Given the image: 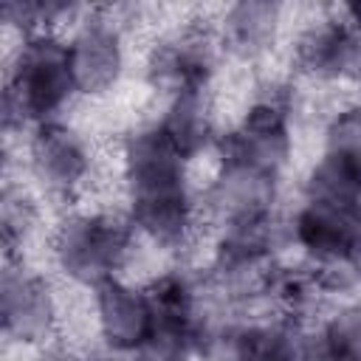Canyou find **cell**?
I'll return each mask as SVG.
<instances>
[{
	"label": "cell",
	"instance_id": "cell-2",
	"mask_svg": "<svg viewBox=\"0 0 361 361\" xmlns=\"http://www.w3.org/2000/svg\"><path fill=\"white\" fill-rule=\"evenodd\" d=\"M130 217H113L102 212H79L59 223L54 237V257L65 276L79 285H102L113 279L127 262L133 248Z\"/></svg>",
	"mask_w": 361,
	"mask_h": 361
},
{
	"label": "cell",
	"instance_id": "cell-21",
	"mask_svg": "<svg viewBox=\"0 0 361 361\" xmlns=\"http://www.w3.org/2000/svg\"><path fill=\"white\" fill-rule=\"evenodd\" d=\"M358 361H361V355H358Z\"/></svg>",
	"mask_w": 361,
	"mask_h": 361
},
{
	"label": "cell",
	"instance_id": "cell-15",
	"mask_svg": "<svg viewBox=\"0 0 361 361\" xmlns=\"http://www.w3.org/2000/svg\"><path fill=\"white\" fill-rule=\"evenodd\" d=\"M305 195L316 203H327L344 212H361V166L324 152L307 175Z\"/></svg>",
	"mask_w": 361,
	"mask_h": 361
},
{
	"label": "cell",
	"instance_id": "cell-3",
	"mask_svg": "<svg viewBox=\"0 0 361 361\" xmlns=\"http://www.w3.org/2000/svg\"><path fill=\"white\" fill-rule=\"evenodd\" d=\"M220 164H248L262 172L279 175L290 155V124H288V104L279 93L257 99L240 124L214 141Z\"/></svg>",
	"mask_w": 361,
	"mask_h": 361
},
{
	"label": "cell",
	"instance_id": "cell-20",
	"mask_svg": "<svg viewBox=\"0 0 361 361\" xmlns=\"http://www.w3.org/2000/svg\"><path fill=\"white\" fill-rule=\"evenodd\" d=\"M344 14H347V23H353L355 28H361V0L347 3V6H344Z\"/></svg>",
	"mask_w": 361,
	"mask_h": 361
},
{
	"label": "cell",
	"instance_id": "cell-6",
	"mask_svg": "<svg viewBox=\"0 0 361 361\" xmlns=\"http://www.w3.org/2000/svg\"><path fill=\"white\" fill-rule=\"evenodd\" d=\"M71 54V73L76 93L99 96L107 93L124 68V48L121 34L110 20H87L73 39L68 42Z\"/></svg>",
	"mask_w": 361,
	"mask_h": 361
},
{
	"label": "cell",
	"instance_id": "cell-1",
	"mask_svg": "<svg viewBox=\"0 0 361 361\" xmlns=\"http://www.w3.org/2000/svg\"><path fill=\"white\" fill-rule=\"evenodd\" d=\"M76 93L71 73L68 42H62L54 31L31 34L20 42L11 73L3 90V127L11 133L25 124L56 121L54 116L71 102Z\"/></svg>",
	"mask_w": 361,
	"mask_h": 361
},
{
	"label": "cell",
	"instance_id": "cell-8",
	"mask_svg": "<svg viewBox=\"0 0 361 361\" xmlns=\"http://www.w3.org/2000/svg\"><path fill=\"white\" fill-rule=\"evenodd\" d=\"M274 197H276V175L234 161L220 164V172L214 175L206 192V203L212 214L223 220V226L251 217H268Z\"/></svg>",
	"mask_w": 361,
	"mask_h": 361
},
{
	"label": "cell",
	"instance_id": "cell-10",
	"mask_svg": "<svg viewBox=\"0 0 361 361\" xmlns=\"http://www.w3.org/2000/svg\"><path fill=\"white\" fill-rule=\"evenodd\" d=\"M361 212H344L327 203L305 200V206L293 217V240L305 248V254L319 265L347 262L353 251V240L358 231Z\"/></svg>",
	"mask_w": 361,
	"mask_h": 361
},
{
	"label": "cell",
	"instance_id": "cell-14",
	"mask_svg": "<svg viewBox=\"0 0 361 361\" xmlns=\"http://www.w3.org/2000/svg\"><path fill=\"white\" fill-rule=\"evenodd\" d=\"M279 25V6L265 0H243L226 11L223 39L240 56H259L271 48Z\"/></svg>",
	"mask_w": 361,
	"mask_h": 361
},
{
	"label": "cell",
	"instance_id": "cell-19",
	"mask_svg": "<svg viewBox=\"0 0 361 361\" xmlns=\"http://www.w3.org/2000/svg\"><path fill=\"white\" fill-rule=\"evenodd\" d=\"M347 265L353 268V274L361 279V220H358V231H355V240H353V251L347 257Z\"/></svg>",
	"mask_w": 361,
	"mask_h": 361
},
{
	"label": "cell",
	"instance_id": "cell-13",
	"mask_svg": "<svg viewBox=\"0 0 361 361\" xmlns=\"http://www.w3.org/2000/svg\"><path fill=\"white\" fill-rule=\"evenodd\" d=\"M158 127L169 138V144L180 152L183 161H192L212 141H217L206 90H178V93H172Z\"/></svg>",
	"mask_w": 361,
	"mask_h": 361
},
{
	"label": "cell",
	"instance_id": "cell-12",
	"mask_svg": "<svg viewBox=\"0 0 361 361\" xmlns=\"http://www.w3.org/2000/svg\"><path fill=\"white\" fill-rule=\"evenodd\" d=\"M296 59L319 79H361V28L322 23L299 39Z\"/></svg>",
	"mask_w": 361,
	"mask_h": 361
},
{
	"label": "cell",
	"instance_id": "cell-11",
	"mask_svg": "<svg viewBox=\"0 0 361 361\" xmlns=\"http://www.w3.org/2000/svg\"><path fill=\"white\" fill-rule=\"evenodd\" d=\"M214 71L212 39L200 31H186L175 39L161 42L149 56V79L155 87L178 90H206Z\"/></svg>",
	"mask_w": 361,
	"mask_h": 361
},
{
	"label": "cell",
	"instance_id": "cell-9",
	"mask_svg": "<svg viewBox=\"0 0 361 361\" xmlns=\"http://www.w3.org/2000/svg\"><path fill=\"white\" fill-rule=\"evenodd\" d=\"M130 197V223L135 231H141L147 240H152L161 248H178L195 223V203L186 186H169V189H149L135 192Z\"/></svg>",
	"mask_w": 361,
	"mask_h": 361
},
{
	"label": "cell",
	"instance_id": "cell-4",
	"mask_svg": "<svg viewBox=\"0 0 361 361\" xmlns=\"http://www.w3.org/2000/svg\"><path fill=\"white\" fill-rule=\"evenodd\" d=\"M0 316L8 338L34 344L51 336L56 324V302L42 276L8 265L0 279Z\"/></svg>",
	"mask_w": 361,
	"mask_h": 361
},
{
	"label": "cell",
	"instance_id": "cell-5",
	"mask_svg": "<svg viewBox=\"0 0 361 361\" xmlns=\"http://www.w3.org/2000/svg\"><path fill=\"white\" fill-rule=\"evenodd\" d=\"M28 161L34 178L54 195H71L90 172V155L85 141L59 121L34 127L28 144Z\"/></svg>",
	"mask_w": 361,
	"mask_h": 361
},
{
	"label": "cell",
	"instance_id": "cell-17",
	"mask_svg": "<svg viewBox=\"0 0 361 361\" xmlns=\"http://www.w3.org/2000/svg\"><path fill=\"white\" fill-rule=\"evenodd\" d=\"M324 152L361 166V104L338 110L324 127Z\"/></svg>",
	"mask_w": 361,
	"mask_h": 361
},
{
	"label": "cell",
	"instance_id": "cell-16",
	"mask_svg": "<svg viewBox=\"0 0 361 361\" xmlns=\"http://www.w3.org/2000/svg\"><path fill=\"white\" fill-rule=\"evenodd\" d=\"M307 338L288 322L243 327L240 361H305Z\"/></svg>",
	"mask_w": 361,
	"mask_h": 361
},
{
	"label": "cell",
	"instance_id": "cell-7",
	"mask_svg": "<svg viewBox=\"0 0 361 361\" xmlns=\"http://www.w3.org/2000/svg\"><path fill=\"white\" fill-rule=\"evenodd\" d=\"M96 290V322L104 344L113 353H135L152 324V302L147 290L113 276Z\"/></svg>",
	"mask_w": 361,
	"mask_h": 361
},
{
	"label": "cell",
	"instance_id": "cell-18",
	"mask_svg": "<svg viewBox=\"0 0 361 361\" xmlns=\"http://www.w3.org/2000/svg\"><path fill=\"white\" fill-rule=\"evenodd\" d=\"M0 217H3V240L8 245V251L25 240V234L31 231L34 226V203L28 195H23V189H14V186H6L3 189V206H0Z\"/></svg>",
	"mask_w": 361,
	"mask_h": 361
}]
</instances>
